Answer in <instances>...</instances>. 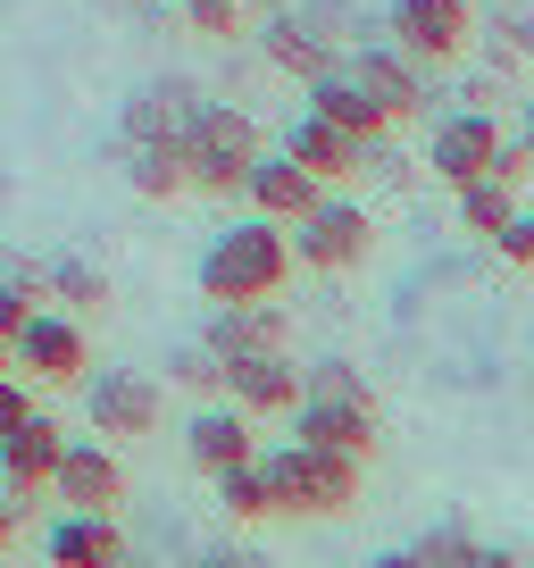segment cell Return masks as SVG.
<instances>
[{
  "label": "cell",
  "instance_id": "4fadbf2b",
  "mask_svg": "<svg viewBox=\"0 0 534 568\" xmlns=\"http://www.w3.org/2000/svg\"><path fill=\"white\" fill-rule=\"evenodd\" d=\"M59 468H68V426L59 418H25L18 435H0V485H9V501H34L42 485H59Z\"/></svg>",
  "mask_w": 534,
  "mask_h": 568
},
{
  "label": "cell",
  "instance_id": "5b68a950",
  "mask_svg": "<svg viewBox=\"0 0 534 568\" xmlns=\"http://www.w3.org/2000/svg\"><path fill=\"white\" fill-rule=\"evenodd\" d=\"M376 251V217L368 201L351 193H326L318 210L292 226V267H309V276H342V267H359Z\"/></svg>",
  "mask_w": 534,
  "mask_h": 568
},
{
  "label": "cell",
  "instance_id": "836d02e7",
  "mask_svg": "<svg viewBox=\"0 0 534 568\" xmlns=\"http://www.w3.org/2000/svg\"><path fill=\"white\" fill-rule=\"evenodd\" d=\"M368 568H427V560H418V551H410V544H392V551H376V560H368Z\"/></svg>",
  "mask_w": 534,
  "mask_h": 568
},
{
  "label": "cell",
  "instance_id": "e0dca14e",
  "mask_svg": "<svg viewBox=\"0 0 534 568\" xmlns=\"http://www.w3.org/2000/svg\"><path fill=\"white\" fill-rule=\"evenodd\" d=\"M285 160H301L309 176H318L326 193H335V184H351L359 168H368V142H351L342 125H326L318 109H301V118L285 125Z\"/></svg>",
  "mask_w": 534,
  "mask_h": 568
},
{
  "label": "cell",
  "instance_id": "4316f807",
  "mask_svg": "<svg viewBox=\"0 0 534 568\" xmlns=\"http://www.w3.org/2000/svg\"><path fill=\"white\" fill-rule=\"evenodd\" d=\"M410 551H418V560H427V568H468V560H476L484 544H476V535L460 527V518H443V527H427V535H418Z\"/></svg>",
  "mask_w": 534,
  "mask_h": 568
},
{
  "label": "cell",
  "instance_id": "f35d334b",
  "mask_svg": "<svg viewBox=\"0 0 534 568\" xmlns=\"http://www.w3.org/2000/svg\"><path fill=\"white\" fill-rule=\"evenodd\" d=\"M526 359H534V335H526Z\"/></svg>",
  "mask_w": 534,
  "mask_h": 568
},
{
  "label": "cell",
  "instance_id": "d590c367",
  "mask_svg": "<svg viewBox=\"0 0 534 568\" xmlns=\"http://www.w3.org/2000/svg\"><path fill=\"white\" fill-rule=\"evenodd\" d=\"M18 544V501H0V551Z\"/></svg>",
  "mask_w": 534,
  "mask_h": 568
},
{
  "label": "cell",
  "instance_id": "6da1fadb",
  "mask_svg": "<svg viewBox=\"0 0 534 568\" xmlns=\"http://www.w3.org/2000/svg\"><path fill=\"white\" fill-rule=\"evenodd\" d=\"M201 302L209 310H259L285 293L292 276V234L267 226V217H234V226H217L209 243H201Z\"/></svg>",
  "mask_w": 534,
  "mask_h": 568
},
{
  "label": "cell",
  "instance_id": "484cf974",
  "mask_svg": "<svg viewBox=\"0 0 534 568\" xmlns=\"http://www.w3.org/2000/svg\"><path fill=\"white\" fill-rule=\"evenodd\" d=\"M209 494H217V510H226L234 527H250V518H276V501H267V477H259V468H234V477H217Z\"/></svg>",
  "mask_w": 534,
  "mask_h": 568
},
{
  "label": "cell",
  "instance_id": "9c48e42d",
  "mask_svg": "<svg viewBox=\"0 0 534 568\" xmlns=\"http://www.w3.org/2000/svg\"><path fill=\"white\" fill-rule=\"evenodd\" d=\"M259 59L267 68H285V75H301V84H326V75L342 68V42L326 34L318 18H309L301 0H292V9H267V26H259Z\"/></svg>",
  "mask_w": 534,
  "mask_h": 568
},
{
  "label": "cell",
  "instance_id": "30bf717a",
  "mask_svg": "<svg viewBox=\"0 0 534 568\" xmlns=\"http://www.w3.org/2000/svg\"><path fill=\"white\" fill-rule=\"evenodd\" d=\"M18 368H25V385H92L84 318H68V310H34V326H25V343H18Z\"/></svg>",
  "mask_w": 534,
  "mask_h": 568
},
{
  "label": "cell",
  "instance_id": "d6a6232c",
  "mask_svg": "<svg viewBox=\"0 0 534 568\" xmlns=\"http://www.w3.org/2000/svg\"><path fill=\"white\" fill-rule=\"evenodd\" d=\"M493 176H501V184H510V193H526V176H534V160H526V151H517V142H510V151H501V168H493Z\"/></svg>",
  "mask_w": 534,
  "mask_h": 568
},
{
  "label": "cell",
  "instance_id": "277c9868",
  "mask_svg": "<svg viewBox=\"0 0 534 568\" xmlns=\"http://www.w3.org/2000/svg\"><path fill=\"white\" fill-rule=\"evenodd\" d=\"M267 477V501H276V518H342L359 501V460H342V452H309V444H276L259 460Z\"/></svg>",
  "mask_w": 534,
  "mask_h": 568
},
{
  "label": "cell",
  "instance_id": "cb8c5ba5",
  "mask_svg": "<svg viewBox=\"0 0 534 568\" xmlns=\"http://www.w3.org/2000/svg\"><path fill=\"white\" fill-rule=\"evenodd\" d=\"M51 293L68 318H92V310H109V276L92 260H51Z\"/></svg>",
  "mask_w": 534,
  "mask_h": 568
},
{
  "label": "cell",
  "instance_id": "8d00e7d4",
  "mask_svg": "<svg viewBox=\"0 0 534 568\" xmlns=\"http://www.w3.org/2000/svg\"><path fill=\"white\" fill-rule=\"evenodd\" d=\"M510 142H517V151L534 160V101H526V118H517V134H510Z\"/></svg>",
  "mask_w": 534,
  "mask_h": 568
},
{
  "label": "cell",
  "instance_id": "7402d4cb",
  "mask_svg": "<svg viewBox=\"0 0 534 568\" xmlns=\"http://www.w3.org/2000/svg\"><path fill=\"white\" fill-rule=\"evenodd\" d=\"M517 217H526V210H517V193H510L501 176H484V184H468V193H460V226L484 234V243H501Z\"/></svg>",
  "mask_w": 534,
  "mask_h": 568
},
{
  "label": "cell",
  "instance_id": "52a82bcc",
  "mask_svg": "<svg viewBox=\"0 0 534 568\" xmlns=\"http://www.w3.org/2000/svg\"><path fill=\"white\" fill-rule=\"evenodd\" d=\"M501 151H510V134H501V118L493 109H451V118H434V134H427V168L451 184V193H468V184H484L501 168Z\"/></svg>",
  "mask_w": 534,
  "mask_h": 568
},
{
  "label": "cell",
  "instance_id": "f546056e",
  "mask_svg": "<svg viewBox=\"0 0 534 568\" xmlns=\"http://www.w3.org/2000/svg\"><path fill=\"white\" fill-rule=\"evenodd\" d=\"M25 418H42V409H34V393H25L18 376H0V435H18Z\"/></svg>",
  "mask_w": 534,
  "mask_h": 568
},
{
  "label": "cell",
  "instance_id": "2e32d148",
  "mask_svg": "<svg viewBox=\"0 0 534 568\" xmlns=\"http://www.w3.org/2000/svg\"><path fill=\"white\" fill-rule=\"evenodd\" d=\"M184 460L217 485V477H234V468H259V435H250L243 409H193V426H184Z\"/></svg>",
  "mask_w": 534,
  "mask_h": 568
},
{
  "label": "cell",
  "instance_id": "8fae6325",
  "mask_svg": "<svg viewBox=\"0 0 534 568\" xmlns=\"http://www.w3.org/2000/svg\"><path fill=\"white\" fill-rule=\"evenodd\" d=\"M384 26H392V51L460 59L468 34H476V9H468V0H384Z\"/></svg>",
  "mask_w": 534,
  "mask_h": 568
},
{
  "label": "cell",
  "instance_id": "1f68e13d",
  "mask_svg": "<svg viewBox=\"0 0 534 568\" xmlns=\"http://www.w3.org/2000/svg\"><path fill=\"white\" fill-rule=\"evenodd\" d=\"M184 568H267V560H259V551H234V544H226V551H193Z\"/></svg>",
  "mask_w": 534,
  "mask_h": 568
},
{
  "label": "cell",
  "instance_id": "83f0119b",
  "mask_svg": "<svg viewBox=\"0 0 534 568\" xmlns=\"http://www.w3.org/2000/svg\"><path fill=\"white\" fill-rule=\"evenodd\" d=\"M184 26L209 34V42H226V34H243V0H184Z\"/></svg>",
  "mask_w": 534,
  "mask_h": 568
},
{
  "label": "cell",
  "instance_id": "ba28073f",
  "mask_svg": "<svg viewBox=\"0 0 534 568\" xmlns=\"http://www.w3.org/2000/svg\"><path fill=\"white\" fill-rule=\"evenodd\" d=\"M201 118V84L193 75H151L134 101H125V151H184V125Z\"/></svg>",
  "mask_w": 534,
  "mask_h": 568
},
{
  "label": "cell",
  "instance_id": "4dcf8cb0",
  "mask_svg": "<svg viewBox=\"0 0 534 568\" xmlns=\"http://www.w3.org/2000/svg\"><path fill=\"white\" fill-rule=\"evenodd\" d=\"M493 251H501V260H510V267H534V210H526V217H517V226H510V234H501V243H493Z\"/></svg>",
  "mask_w": 534,
  "mask_h": 568
},
{
  "label": "cell",
  "instance_id": "e575fe53",
  "mask_svg": "<svg viewBox=\"0 0 534 568\" xmlns=\"http://www.w3.org/2000/svg\"><path fill=\"white\" fill-rule=\"evenodd\" d=\"M468 568H526V560H510V551H493V544H484V551H476Z\"/></svg>",
  "mask_w": 534,
  "mask_h": 568
},
{
  "label": "cell",
  "instance_id": "603a6c76",
  "mask_svg": "<svg viewBox=\"0 0 534 568\" xmlns=\"http://www.w3.org/2000/svg\"><path fill=\"white\" fill-rule=\"evenodd\" d=\"M125 184H134V201H184L193 193L184 151H125Z\"/></svg>",
  "mask_w": 534,
  "mask_h": 568
},
{
  "label": "cell",
  "instance_id": "ac0fdd59",
  "mask_svg": "<svg viewBox=\"0 0 534 568\" xmlns=\"http://www.w3.org/2000/svg\"><path fill=\"white\" fill-rule=\"evenodd\" d=\"M285 335H292V318L276 302H259V310H209L201 318V343H209L217 359H267V352H285Z\"/></svg>",
  "mask_w": 534,
  "mask_h": 568
},
{
  "label": "cell",
  "instance_id": "74e56055",
  "mask_svg": "<svg viewBox=\"0 0 534 568\" xmlns=\"http://www.w3.org/2000/svg\"><path fill=\"white\" fill-rule=\"evenodd\" d=\"M510 42H517V59H534V26H510Z\"/></svg>",
  "mask_w": 534,
  "mask_h": 568
},
{
  "label": "cell",
  "instance_id": "7a4b0ae2",
  "mask_svg": "<svg viewBox=\"0 0 534 568\" xmlns=\"http://www.w3.org/2000/svg\"><path fill=\"white\" fill-rule=\"evenodd\" d=\"M292 444L309 452H342V460H368L376 452V393L351 359H318L309 368V393L292 409Z\"/></svg>",
  "mask_w": 534,
  "mask_h": 568
},
{
  "label": "cell",
  "instance_id": "3957f363",
  "mask_svg": "<svg viewBox=\"0 0 534 568\" xmlns=\"http://www.w3.org/2000/svg\"><path fill=\"white\" fill-rule=\"evenodd\" d=\"M259 160H267L259 118L243 101H201V118L184 125V176H193V193H243Z\"/></svg>",
  "mask_w": 534,
  "mask_h": 568
},
{
  "label": "cell",
  "instance_id": "d6986e66",
  "mask_svg": "<svg viewBox=\"0 0 534 568\" xmlns=\"http://www.w3.org/2000/svg\"><path fill=\"white\" fill-rule=\"evenodd\" d=\"M342 68H351L359 84H368L376 101H384V118H392V125H410L418 109H427V84H418L410 51H392V42H359V51L342 59Z\"/></svg>",
  "mask_w": 534,
  "mask_h": 568
},
{
  "label": "cell",
  "instance_id": "5bb4252c",
  "mask_svg": "<svg viewBox=\"0 0 534 568\" xmlns=\"http://www.w3.org/2000/svg\"><path fill=\"white\" fill-rule=\"evenodd\" d=\"M309 393V368H292L285 352H267V359H234L226 368V402L243 409V418H292Z\"/></svg>",
  "mask_w": 534,
  "mask_h": 568
},
{
  "label": "cell",
  "instance_id": "44dd1931",
  "mask_svg": "<svg viewBox=\"0 0 534 568\" xmlns=\"http://www.w3.org/2000/svg\"><path fill=\"white\" fill-rule=\"evenodd\" d=\"M42 551H51V568H125V527H117V518L59 510V527L42 535Z\"/></svg>",
  "mask_w": 534,
  "mask_h": 568
},
{
  "label": "cell",
  "instance_id": "d4e9b609",
  "mask_svg": "<svg viewBox=\"0 0 534 568\" xmlns=\"http://www.w3.org/2000/svg\"><path fill=\"white\" fill-rule=\"evenodd\" d=\"M167 385L193 393V402H209V393H226V359H217L209 343H184V352L167 359Z\"/></svg>",
  "mask_w": 534,
  "mask_h": 568
},
{
  "label": "cell",
  "instance_id": "8992f818",
  "mask_svg": "<svg viewBox=\"0 0 534 568\" xmlns=\"http://www.w3.org/2000/svg\"><path fill=\"white\" fill-rule=\"evenodd\" d=\"M84 418L101 444H134L167 418V376H143V368H92L84 385Z\"/></svg>",
  "mask_w": 534,
  "mask_h": 568
},
{
  "label": "cell",
  "instance_id": "9a60e30c",
  "mask_svg": "<svg viewBox=\"0 0 534 568\" xmlns=\"http://www.w3.org/2000/svg\"><path fill=\"white\" fill-rule=\"evenodd\" d=\"M243 193H250V217H267V226H285V234H292V226H301V217H309V210L326 201V184L309 176L301 160H285V151H267V160L250 168V184H243Z\"/></svg>",
  "mask_w": 534,
  "mask_h": 568
},
{
  "label": "cell",
  "instance_id": "7c38bea8",
  "mask_svg": "<svg viewBox=\"0 0 534 568\" xmlns=\"http://www.w3.org/2000/svg\"><path fill=\"white\" fill-rule=\"evenodd\" d=\"M59 510H75V518H117V501H125V460H117V444H101V435H75L68 444V468H59Z\"/></svg>",
  "mask_w": 534,
  "mask_h": 568
},
{
  "label": "cell",
  "instance_id": "ffe728a7",
  "mask_svg": "<svg viewBox=\"0 0 534 568\" xmlns=\"http://www.w3.org/2000/svg\"><path fill=\"white\" fill-rule=\"evenodd\" d=\"M309 109H318L326 125H342V134H351V142H368V151H376V142L392 134L384 101H376V92L359 84L351 68H335V75H326V84H309Z\"/></svg>",
  "mask_w": 534,
  "mask_h": 568
},
{
  "label": "cell",
  "instance_id": "f1b7e54d",
  "mask_svg": "<svg viewBox=\"0 0 534 568\" xmlns=\"http://www.w3.org/2000/svg\"><path fill=\"white\" fill-rule=\"evenodd\" d=\"M25 326H34V293H18V284L0 276V352H18Z\"/></svg>",
  "mask_w": 534,
  "mask_h": 568
}]
</instances>
